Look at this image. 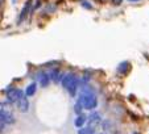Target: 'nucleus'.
<instances>
[{"instance_id": "f8f14e48", "label": "nucleus", "mask_w": 149, "mask_h": 134, "mask_svg": "<svg viewBox=\"0 0 149 134\" xmlns=\"http://www.w3.org/2000/svg\"><path fill=\"white\" fill-rule=\"evenodd\" d=\"M82 6L84 7V8H87V9H91V7H90V4L87 3V1H83V3H82Z\"/></svg>"}, {"instance_id": "423d86ee", "label": "nucleus", "mask_w": 149, "mask_h": 134, "mask_svg": "<svg viewBox=\"0 0 149 134\" xmlns=\"http://www.w3.org/2000/svg\"><path fill=\"white\" fill-rule=\"evenodd\" d=\"M17 106H19V109L21 112H28V109H29V101L26 100V97H23L21 100L17 101Z\"/></svg>"}, {"instance_id": "2eb2a0df", "label": "nucleus", "mask_w": 149, "mask_h": 134, "mask_svg": "<svg viewBox=\"0 0 149 134\" xmlns=\"http://www.w3.org/2000/svg\"><path fill=\"white\" fill-rule=\"evenodd\" d=\"M13 1H16V0H13Z\"/></svg>"}, {"instance_id": "4468645a", "label": "nucleus", "mask_w": 149, "mask_h": 134, "mask_svg": "<svg viewBox=\"0 0 149 134\" xmlns=\"http://www.w3.org/2000/svg\"><path fill=\"white\" fill-rule=\"evenodd\" d=\"M130 1H139V0H130Z\"/></svg>"}, {"instance_id": "ddd939ff", "label": "nucleus", "mask_w": 149, "mask_h": 134, "mask_svg": "<svg viewBox=\"0 0 149 134\" xmlns=\"http://www.w3.org/2000/svg\"><path fill=\"white\" fill-rule=\"evenodd\" d=\"M112 3L116 4V6H120V4H121V0H112Z\"/></svg>"}, {"instance_id": "9b49d317", "label": "nucleus", "mask_w": 149, "mask_h": 134, "mask_svg": "<svg viewBox=\"0 0 149 134\" xmlns=\"http://www.w3.org/2000/svg\"><path fill=\"white\" fill-rule=\"evenodd\" d=\"M41 86H48V83H49V78L45 75V74H41Z\"/></svg>"}, {"instance_id": "6e6552de", "label": "nucleus", "mask_w": 149, "mask_h": 134, "mask_svg": "<svg viewBox=\"0 0 149 134\" xmlns=\"http://www.w3.org/2000/svg\"><path fill=\"white\" fill-rule=\"evenodd\" d=\"M96 133V128L93 125L87 126V128H83L78 131V134H95Z\"/></svg>"}, {"instance_id": "f257e3e1", "label": "nucleus", "mask_w": 149, "mask_h": 134, "mask_svg": "<svg viewBox=\"0 0 149 134\" xmlns=\"http://www.w3.org/2000/svg\"><path fill=\"white\" fill-rule=\"evenodd\" d=\"M81 104L86 109H94L96 106V97L90 89H84V92L81 96Z\"/></svg>"}, {"instance_id": "9d476101", "label": "nucleus", "mask_w": 149, "mask_h": 134, "mask_svg": "<svg viewBox=\"0 0 149 134\" xmlns=\"http://www.w3.org/2000/svg\"><path fill=\"white\" fill-rule=\"evenodd\" d=\"M34 92H36V84H34V83L29 84L28 88H26V95L32 96V95H34Z\"/></svg>"}, {"instance_id": "7ed1b4c3", "label": "nucleus", "mask_w": 149, "mask_h": 134, "mask_svg": "<svg viewBox=\"0 0 149 134\" xmlns=\"http://www.w3.org/2000/svg\"><path fill=\"white\" fill-rule=\"evenodd\" d=\"M7 97H8V101L9 103H13V101H19L24 97L23 96V92L17 88H12V89H8L7 91Z\"/></svg>"}, {"instance_id": "0eeeda50", "label": "nucleus", "mask_w": 149, "mask_h": 134, "mask_svg": "<svg viewBox=\"0 0 149 134\" xmlns=\"http://www.w3.org/2000/svg\"><path fill=\"white\" fill-rule=\"evenodd\" d=\"M130 68H131V66L128 62H121V63L118 66V73L121 74V75H125V74L130 71Z\"/></svg>"}, {"instance_id": "f03ea898", "label": "nucleus", "mask_w": 149, "mask_h": 134, "mask_svg": "<svg viewBox=\"0 0 149 134\" xmlns=\"http://www.w3.org/2000/svg\"><path fill=\"white\" fill-rule=\"evenodd\" d=\"M62 86L68 89V92L70 95L74 96L77 92V88H78V82H77V79L73 75H66L62 79Z\"/></svg>"}, {"instance_id": "20e7f679", "label": "nucleus", "mask_w": 149, "mask_h": 134, "mask_svg": "<svg viewBox=\"0 0 149 134\" xmlns=\"http://www.w3.org/2000/svg\"><path fill=\"white\" fill-rule=\"evenodd\" d=\"M15 122V118L13 116L11 115V112L9 111H6V109L1 106V129H4V126L7 125V124H13Z\"/></svg>"}, {"instance_id": "1a4fd4ad", "label": "nucleus", "mask_w": 149, "mask_h": 134, "mask_svg": "<svg viewBox=\"0 0 149 134\" xmlns=\"http://www.w3.org/2000/svg\"><path fill=\"white\" fill-rule=\"evenodd\" d=\"M84 122H86V117H84V116H78L75 120V126L77 128H82Z\"/></svg>"}, {"instance_id": "39448f33", "label": "nucleus", "mask_w": 149, "mask_h": 134, "mask_svg": "<svg viewBox=\"0 0 149 134\" xmlns=\"http://www.w3.org/2000/svg\"><path fill=\"white\" fill-rule=\"evenodd\" d=\"M31 7H32V0H26V3H25V6H24L23 11H21V13L19 15V19H17V24L23 22L24 20L28 17L29 12H31Z\"/></svg>"}]
</instances>
